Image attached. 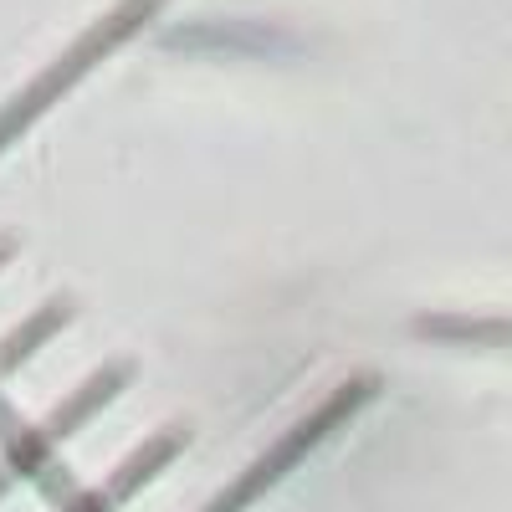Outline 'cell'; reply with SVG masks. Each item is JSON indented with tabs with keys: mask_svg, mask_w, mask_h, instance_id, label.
I'll return each mask as SVG.
<instances>
[{
	"mask_svg": "<svg viewBox=\"0 0 512 512\" xmlns=\"http://www.w3.org/2000/svg\"><path fill=\"white\" fill-rule=\"evenodd\" d=\"M180 451H185V431H180V425H164V431H154L144 446L128 451V456L113 466V472H108L98 487L82 492L67 512H118L128 497L139 492V487H149V482H154V477H159L164 466L180 456Z\"/></svg>",
	"mask_w": 512,
	"mask_h": 512,
	"instance_id": "277c9868",
	"label": "cell"
},
{
	"mask_svg": "<svg viewBox=\"0 0 512 512\" xmlns=\"http://www.w3.org/2000/svg\"><path fill=\"white\" fill-rule=\"evenodd\" d=\"M374 390H379V379L374 374H354V379H344V384H333V390L303 415V420H292L287 425V431L262 451V456H256L251 466H246V472L226 487V492H216V497H210L200 512H241L246 502H256V497H262L277 477H287L292 472V466L297 461H303L323 436H333L338 431V425H344L349 415H359L369 400H374Z\"/></svg>",
	"mask_w": 512,
	"mask_h": 512,
	"instance_id": "7a4b0ae2",
	"label": "cell"
},
{
	"mask_svg": "<svg viewBox=\"0 0 512 512\" xmlns=\"http://www.w3.org/2000/svg\"><path fill=\"white\" fill-rule=\"evenodd\" d=\"M11 251H16V241H11L6 231H0V267H6V262H11Z\"/></svg>",
	"mask_w": 512,
	"mask_h": 512,
	"instance_id": "8992f818",
	"label": "cell"
},
{
	"mask_svg": "<svg viewBox=\"0 0 512 512\" xmlns=\"http://www.w3.org/2000/svg\"><path fill=\"white\" fill-rule=\"evenodd\" d=\"M67 323H72V297H47L41 308H31L6 338H0V384H6L36 349H47Z\"/></svg>",
	"mask_w": 512,
	"mask_h": 512,
	"instance_id": "5b68a950",
	"label": "cell"
},
{
	"mask_svg": "<svg viewBox=\"0 0 512 512\" xmlns=\"http://www.w3.org/2000/svg\"><path fill=\"white\" fill-rule=\"evenodd\" d=\"M159 11H164V0H118V6L103 11V16H98L88 31H82L62 57H52L47 67H41L21 93H11L6 103H0V154H6V149L26 134V128L52 108V103H62V98L72 93V82H77V77H88L108 52H118L123 41L134 36V31H144Z\"/></svg>",
	"mask_w": 512,
	"mask_h": 512,
	"instance_id": "6da1fadb",
	"label": "cell"
},
{
	"mask_svg": "<svg viewBox=\"0 0 512 512\" xmlns=\"http://www.w3.org/2000/svg\"><path fill=\"white\" fill-rule=\"evenodd\" d=\"M128 379H134V364H128V359H108L103 369H93L88 379H82L62 405H52L41 425L21 431L6 451H0V497H6L16 482L36 477L41 466L52 461V451H57L62 441H72V436H77L103 405H113V400L128 390Z\"/></svg>",
	"mask_w": 512,
	"mask_h": 512,
	"instance_id": "3957f363",
	"label": "cell"
}]
</instances>
